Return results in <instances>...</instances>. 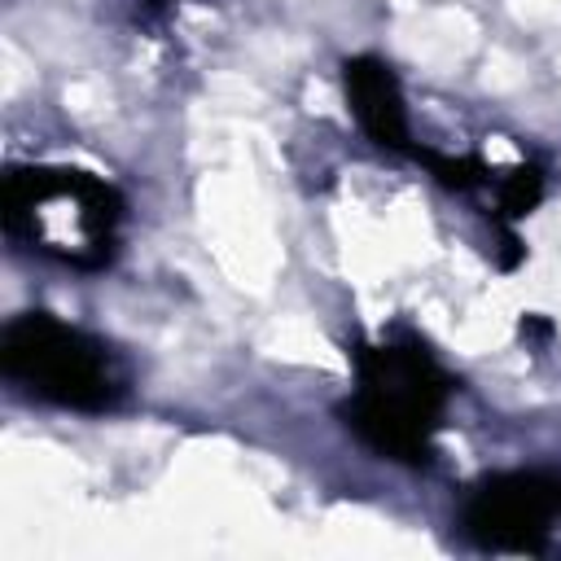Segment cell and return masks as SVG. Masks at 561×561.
Segmentation results:
<instances>
[{
    "label": "cell",
    "instance_id": "obj_5",
    "mask_svg": "<svg viewBox=\"0 0 561 561\" xmlns=\"http://www.w3.org/2000/svg\"><path fill=\"white\" fill-rule=\"evenodd\" d=\"M342 88H346V105L355 114V123L364 127V136L377 149L390 153H416L412 145V127H408V105H403V88L394 79V70L373 57H346L342 61Z\"/></svg>",
    "mask_w": 561,
    "mask_h": 561
},
{
    "label": "cell",
    "instance_id": "obj_4",
    "mask_svg": "<svg viewBox=\"0 0 561 561\" xmlns=\"http://www.w3.org/2000/svg\"><path fill=\"white\" fill-rule=\"evenodd\" d=\"M561 513V478L539 469L486 473L460 504V530L486 552H543Z\"/></svg>",
    "mask_w": 561,
    "mask_h": 561
},
{
    "label": "cell",
    "instance_id": "obj_3",
    "mask_svg": "<svg viewBox=\"0 0 561 561\" xmlns=\"http://www.w3.org/2000/svg\"><path fill=\"white\" fill-rule=\"evenodd\" d=\"M0 373L31 399L66 412H114L127 390V364L96 333L48 311H22L0 333Z\"/></svg>",
    "mask_w": 561,
    "mask_h": 561
},
{
    "label": "cell",
    "instance_id": "obj_1",
    "mask_svg": "<svg viewBox=\"0 0 561 561\" xmlns=\"http://www.w3.org/2000/svg\"><path fill=\"white\" fill-rule=\"evenodd\" d=\"M456 394V377L416 342H359L355 386L337 403L342 425L394 465H430L434 434Z\"/></svg>",
    "mask_w": 561,
    "mask_h": 561
},
{
    "label": "cell",
    "instance_id": "obj_2",
    "mask_svg": "<svg viewBox=\"0 0 561 561\" xmlns=\"http://www.w3.org/2000/svg\"><path fill=\"white\" fill-rule=\"evenodd\" d=\"M9 241L79 272H101L118 250L123 193L79 167H18L4 175Z\"/></svg>",
    "mask_w": 561,
    "mask_h": 561
}]
</instances>
